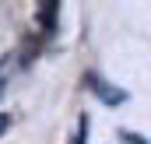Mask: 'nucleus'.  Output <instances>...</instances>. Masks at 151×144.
<instances>
[{
  "instance_id": "nucleus-1",
  "label": "nucleus",
  "mask_w": 151,
  "mask_h": 144,
  "mask_svg": "<svg viewBox=\"0 0 151 144\" xmlns=\"http://www.w3.org/2000/svg\"><path fill=\"white\" fill-rule=\"evenodd\" d=\"M56 11H60V4H56V0H49V4H42V7H39V21H42V28H46V32H53V28H56Z\"/></svg>"
},
{
  "instance_id": "nucleus-2",
  "label": "nucleus",
  "mask_w": 151,
  "mask_h": 144,
  "mask_svg": "<svg viewBox=\"0 0 151 144\" xmlns=\"http://www.w3.org/2000/svg\"><path fill=\"white\" fill-rule=\"evenodd\" d=\"M7 127H11V116H4V112H0V134H7Z\"/></svg>"
}]
</instances>
